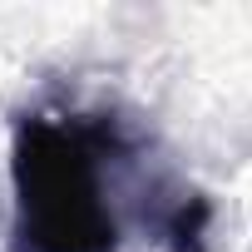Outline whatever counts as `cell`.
<instances>
[{"instance_id":"6da1fadb","label":"cell","mask_w":252,"mask_h":252,"mask_svg":"<svg viewBox=\"0 0 252 252\" xmlns=\"http://www.w3.org/2000/svg\"><path fill=\"white\" fill-rule=\"evenodd\" d=\"M129 139L114 119L35 104L10 124V252H119V168Z\"/></svg>"}]
</instances>
